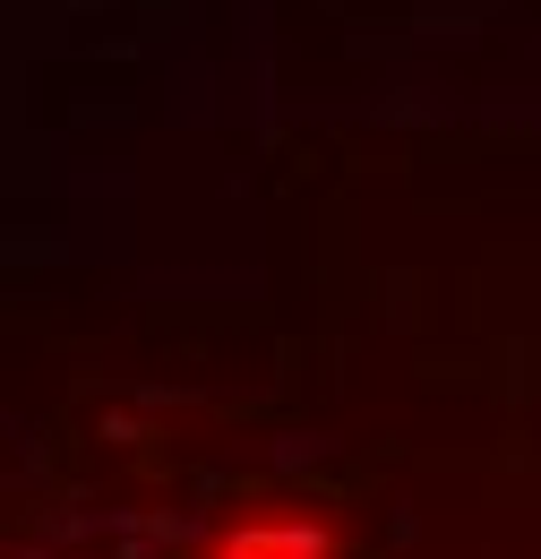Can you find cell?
<instances>
[{"mask_svg":"<svg viewBox=\"0 0 541 559\" xmlns=\"http://www.w3.org/2000/svg\"><path fill=\"white\" fill-rule=\"evenodd\" d=\"M215 559H336V534H327V525H301V516H275V525L224 534Z\"/></svg>","mask_w":541,"mask_h":559,"instance_id":"obj_1","label":"cell"}]
</instances>
